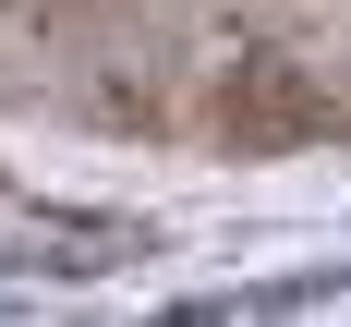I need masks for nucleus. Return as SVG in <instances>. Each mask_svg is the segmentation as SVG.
I'll return each mask as SVG.
<instances>
[]
</instances>
